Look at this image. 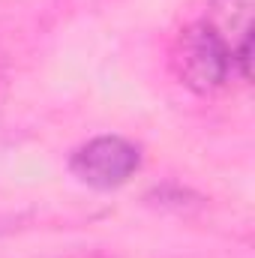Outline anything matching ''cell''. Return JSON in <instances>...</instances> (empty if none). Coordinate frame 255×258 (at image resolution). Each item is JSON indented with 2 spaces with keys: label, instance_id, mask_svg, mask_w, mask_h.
I'll list each match as a JSON object with an SVG mask.
<instances>
[{
  "label": "cell",
  "instance_id": "4",
  "mask_svg": "<svg viewBox=\"0 0 255 258\" xmlns=\"http://www.w3.org/2000/svg\"><path fill=\"white\" fill-rule=\"evenodd\" d=\"M0 72H3V57H0Z\"/></svg>",
  "mask_w": 255,
  "mask_h": 258
},
{
  "label": "cell",
  "instance_id": "2",
  "mask_svg": "<svg viewBox=\"0 0 255 258\" xmlns=\"http://www.w3.org/2000/svg\"><path fill=\"white\" fill-rule=\"evenodd\" d=\"M141 168V150L120 135H96L69 156V171L84 186L117 189Z\"/></svg>",
  "mask_w": 255,
  "mask_h": 258
},
{
  "label": "cell",
  "instance_id": "1",
  "mask_svg": "<svg viewBox=\"0 0 255 258\" xmlns=\"http://www.w3.org/2000/svg\"><path fill=\"white\" fill-rule=\"evenodd\" d=\"M171 66H174L177 81L189 87L192 93H213L234 72L231 45L210 21H195L177 33Z\"/></svg>",
  "mask_w": 255,
  "mask_h": 258
},
{
  "label": "cell",
  "instance_id": "3",
  "mask_svg": "<svg viewBox=\"0 0 255 258\" xmlns=\"http://www.w3.org/2000/svg\"><path fill=\"white\" fill-rule=\"evenodd\" d=\"M210 9H213V18L210 24L228 39L231 36H246L252 33V9L255 0H210Z\"/></svg>",
  "mask_w": 255,
  "mask_h": 258
},
{
  "label": "cell",
  "instance_id": "5",
  "mask_svg": "<svg viewBox=\"0 0 255 258\" xmlns=\"http://www.w3.org/2000/svg\"><path fill=\"white\" fill-rule=\"evenodd\" d=\"M87 258H96V255H87Z\"/></svg>",
  "mask_w": 255,
  "mask_h": 258
}]
</instances>
